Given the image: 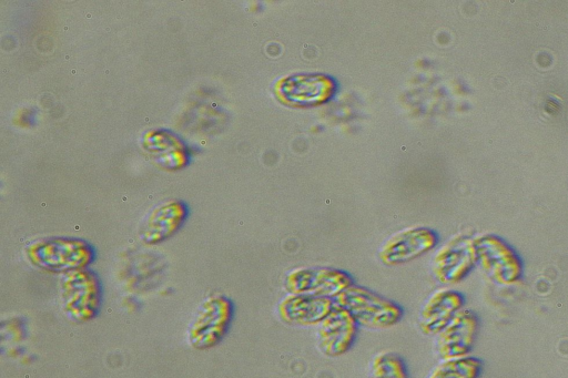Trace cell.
<instances>
[{"mask_svg": "<svg viewBox=\"0 0 568 378\" xmlns=\"http://www.w3.org/2000/svg\"><path fill=\"white\" fill-rule=\"evenodd\" d=\"M358 327L354 317L335 304L331 313L316 327L320 351L333 358L345 355L356 340Z\"/></svg>", "mask_w": 568, "mask_h": 378, "instance_id": "5", "label": "cell"}, {"mask_svg": "<svg viewBox=\"0 0 568 378\" xmlns=\"http://www.w3.org/2000/svg\"><path fill=\"white\" fill-rule=\"evenodd\" d=\"M334 303L346 309L359 326L369 329L390 328L404 317L399 304L356 284L335 297Z\"/></svg>", "mask_w": 568, "mask_h": 378, "instance_id": "1", "label": "cell"}, {"mask_svg": "<svg viewBox=\"0 0 568 378\" xmlns=\"http://www.w3.org/2000/svg\"><path fill=\"white\" fill-rule=\"evenodd\" d=\"M475 266L474 242L456 239L435 254L430 272L438 283L455 285L464 280Z\"/></svg>", "mask_w": 568, "mask_h": 378, "instance_id": "7", "label": "cell"}, {"mask_svg": "<svg viewBox=\"0 0 568 378\" xmlns=\"http://www.w3.org/2000/svg\"><path fill=\"white\" fill-rule=\"evenodd\" d=\"M464 295L452 288L433 292L418 313V328L426 336H436L462 309Z\"/></svg>", "mask_w": 568, "mask_h": 378, "instance_id": "8", "label": "cell"}, {"mask_svg": "<svg viewBox=\"0 0 568 378\" xmlns=\"http://www.w3.org/2000/svg\"><path fill=\"white\" fill-rule=\"evenodd\" d=\"M479 329V317L462 309L435 337V350L442 359L469 356Z\"/></svg>", "mask_w": 568, "mask_h": 378, "instance_id": "4", "label": "cell"}, {"mask_svg": "<svg viewBox=\"0 0 568 378\" xmlns=\"http://www.w3.org/2000/svg\"><path fill=\"white\" fill-rule=\"evenodd\" d=\"M334 306L333 298L287 293L280 300L277 313L281 320L287 325L317 327Z\"/></svg>", "mask_w": 568, "mask_h": 378, "instance_id": "9", "label": "cell"}, {"mask_svg": "<svg viewBox=\"0 0 568 378\" xmlns=\"http://www.w3.org/2000/svg\"><path fill=\"white\" fill-rule=\"evenodd\" d=\"M481 361L471 356L442 359L428 374L427 378H478Z\"/></svg>", "mask_w": 568, "mask_h": 378, "instance_id": "11", "label": "cell"}, {"mask_svg": "<svg viewBox=\"0 0 568 378\" xmlns=\"http://www.w3.org/2000/svg\"><path fill=\"white\" fill-rule=\"evenodd\" d=\"M354 284L352 275L328 266L296 267L284 278V288L290 294L335 298Z\"/></svg>", "mask_w": 568, "mask_h": 378, "instance_id": "3", "label": "cell"}, {"mask_svg": "<svg viewBox=\"0 0 568 378\" xmlns=\"http://www.w3.org/2000/svg\"><path fill=\"white\" fill-rule=\"evenodd\" d=\"M331 90L326 78L317 75H296L288 78L281 85V93L290 102L298 104L316 103L323 100Z\"/></svg>", "mask_w": 568, "mask_h": 378, "instance_id": "10", "label": "cell"}, {"mask_svg": "<svg viewBox=\"0 0 568 378\" xmlns=\"http://www.w3.org/2000/svg\"><path fill=\"white\" fill-rule=\"evenodd\" d=\"M476 265L495 284L509 287L524 276V263L518 254L496 236H484L474 242Z\"/></svg>", "mask_w": 568, "mask_h": 378, "instance_id": "2", "label": "cell"}, {"mask_svg": "<svg viewBox=\"0 0 568 378\" xmlns=\"http://www.w3.org/2000/svg\"><path fill=\"white\" fill-rule=\"evenodd\" d=\"M437 242L436 233L429 228H406L384 243L378 252V258L386 266H398L426 254Z\"/></svg>", "mask_w": 568, "mask_h": 378, "instance_id": "6", "label": "cell"}, {"mask_svg": "<svg viewBox=\"0 0 568 378\" xmlns=\"http://www.w3.org/2000/svg\"><path fill=\"white\" fill-rule=\"evenodd\" d=\"M368 378H409L404 359L394 351H379L369 362Z\"/></svg>", "mask_w": 568, "mask_h": 378, "instance_id": "12", "label": "cell"}]
</instances>
